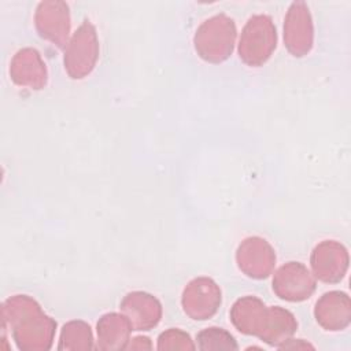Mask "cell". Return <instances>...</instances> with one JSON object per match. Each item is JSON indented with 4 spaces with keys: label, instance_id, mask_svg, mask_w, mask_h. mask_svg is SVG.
Listing matches in <instances>:
<instances>
[{
    "label": "cell",
    "instance_id": "2",
    "mask_svg": "<svg viewBox=\"0 0 351 351\" xmlns=\"http://www.w3.org/2000/svg\"><path fill=\"white\" fill-rule=\"evenodd\" d=\"M276 48V27L269 16L256 15L247 22L240 38V58L250 64H261Z\"/></svg>",
    "mask_w": 351,
    "mask_h": 351
},
{
    "label": "cell",
    "instance_id": "8",
    "mask_svg": "<svg viewBox=\"0 0 351 351\" xmlns=\"http://www.w3.org/2000/svg\"><path fill=\"white\" fill-rule=\"evenodd\" d=\"M59 3H41L37 10V27L43 37L55 41L59 47L64 45L69 33L67 5L58 10Z\"/></svg>",
    "mask_w": 351,
    "mask_h": 351
},
{
    "label": "cell",
    "instance_id": "3",
    "mask_svg": "<svg viewBox=\"0 0 351 351\" xmlns=\"http://www.w3.org/2000/svg\"><path fill=\"white\" fill-rule=\"evenodd\" d=\"M96 44L95 29L86 21L74 34L64 56V64H67V70L73 78H82L93 69L97 53Z\"/></svg>",
    "mask_w": 351,
    "mask_h": 351
},
{
    "label": "cell",
    "instance_id": "10",
    "mask_svg": "<svg viewBox=\"0 0 351 351\" xmlns=\"http://www.w3.org/2000/svg\"><path fill=\"white\" fill-rule=\"evenodd\" d=\"M199 347L202 350L208 348H237V344L234 343V339L222 330L221 328H208L199 333L197 336Z\"/></svg>",
    "mask_w": 351,
    "mask_h": 351
},
{
    "label": "cell",
    "instance_id": "4",
    "mask_svg": "<svg viewBox=\"0 0 351 351\" xmlns=\"http://www.w3.org/2000/svg\"><path fill=\"white\" fill-rule=\"evenodd\" d=\"M219 303L221 291L208 278H196L184 291L182 304L193 319H207L217 311Z\"/></svg>",
    "mask_w": 351,
    "mask_h": 351
},
{
    "label": "cell",
    "instance_id": "9",
    "mask_svg": "<svg viewBox=\"0 0 351 351\" xmlns=\"http://www.w3.org/2000/svg\"><path fill=\"white\" fill-rule=\"evenodd\" d=\"M27 62V52L26 49H22L16 53V56L12 60V78L16 84L19 85H32L36 89H40L43 84H45L47 78V71H45V64L41 62L40 55L34 56L30 67Z\"/></svg>",
    "mask_w": 351,
    "mask_h": 351
},
{
    "label": "cell",
    "instance_id": "5",
    "mask_svg": "<svg viewBox=\"0 0 351 351\" xmlns=\"http://www.w3.org/2000/svg\"><path fill=\"white\" fill-rule=\"evenodd\" d=\"M315 282L308 270L299 262H289L282 266L273 281V289L281 299L299 302L310 298Z\"/></svg>",
    "mask_w": 351,
    "mask_h": 351
},
{
    "label": "cell",
    "instance_id": "6",
    "mask_svg": "<svg viewBox=\"0 0 351 351\" xmlns=\"http://www.w3.org/2000/svg\"><path fill=\"white\" fill-rule=\"evenodd\" d=\"M284 38L295 56H302L308 52L313 40V27L308 10L304 3H293L287 15L284 26Z\"/></svg>",
    "mask_w": 351,
    "mask_h": 351
},
{
    "label": "cell",
    "instance_id": "1",
    "mask_svg": "<svg viewBox=\"0 0 351 351\" xmlns=\"http://www.w3.org/2000/svg\"><path fill=\"white\" fill-rule=\"evenodd\" d=\"M234 36L233 21L225 15H217L199 27L195 36V47L203 59L221 62L232 52Z\"/></svg>",
    "mask_w": 351,
    "mask_h": 351
},
{
    "label": "cell",
    "instance_id": "7",
    "mask_svg": "<svg viewBox=\"0 0 351 351\" xmlns=\"http://www.w3.org/2000/svg\"><path fill=\"white\" fill-rule=\"evenodd\" d=\"M311 262L317 277L324 281H337L347 269V252L341 245L325 241L314 250Z\"/></svg>",
    "mask_w": 351,
    "mask_h": 351
}]
</instances>
